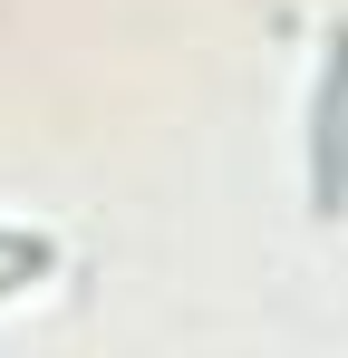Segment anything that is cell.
<instances>
[{"mask_svg": "<svg viewBox=\"0 0 348 358\" xmlns=\"http://www.w3.org/2000/svg\"><path fill=\"white\" fill-rule=\"evenodd\" d=\"M329 49H339V59H329V87H319V155H310V184H319V203L339 213V194H348V29Z\"/></svg>", "mask_w": 348, "mask_h": 358, "instance_id": "1", "label": "cell"}, {"mask_svg": "<svg viewBox=\"0 0 348 358\" xmlns=\"http://www.w3.org/2000/svg\"><path fill=\"white\" fill-rule=\"evenodd\" d=\"M20 252H39V242H0V262H20Z\"/></svg>", "mask_w": 348, "mask_h": 358, "instance_id": "2", "label": "cell"}]
</instances>
